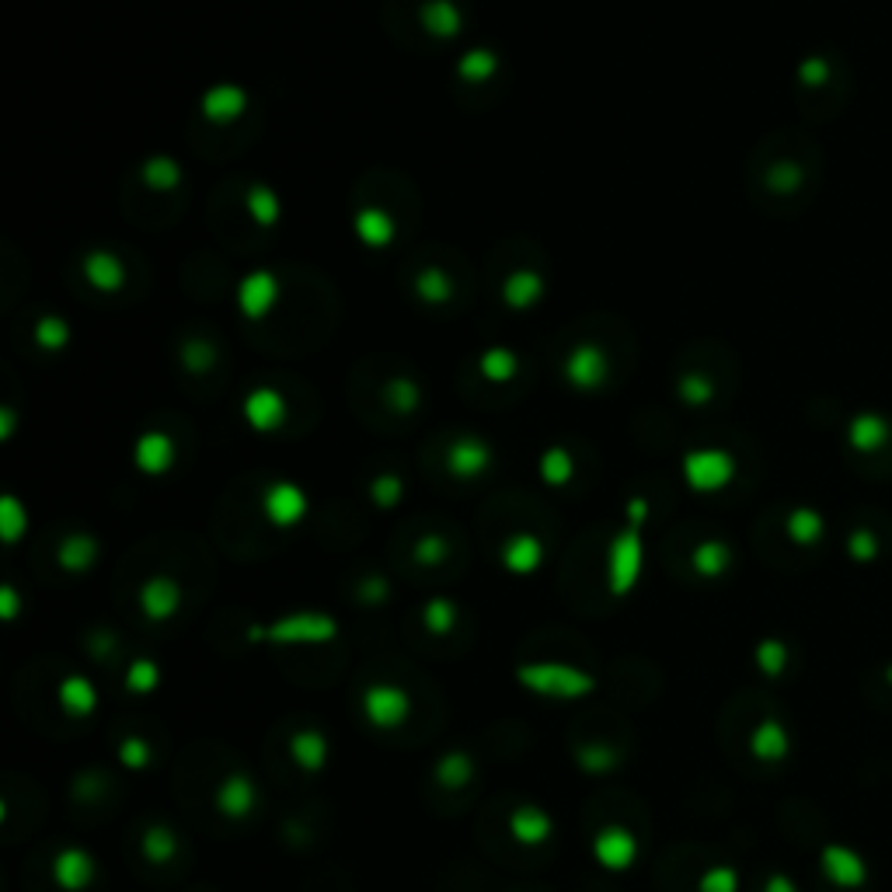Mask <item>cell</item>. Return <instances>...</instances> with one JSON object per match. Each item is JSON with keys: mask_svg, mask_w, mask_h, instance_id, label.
Returning <instances> with one entry per match:
<instances>
[{"mask_svg": "<svg viewBox=\"0 0 892 892\" xmlns=\"http://www.w3.org/2000/svg\"><path fill=\"white\" fill-rule=\"evenodd\" d=\"M823 876L833 882V885H841V889H858L865 885L868 879V871H865V861L854 854L851 847H841V844H830L823 847Z\"/></svg>", "mask_w": 892, "mask_h": 892, "instance_id": "cell-12", "label": "cell"}, {"mask_svg": "<svg viewBox=\"0 0 892 892\" xmlns=\"http://www.w3.org/2000/svg\"><path fill=\"white\" fill-rule=\"evenodd\" d=\"M160 680H165V673H160V666L147 655L133 659L130 670H126V690L136 694V698H147V694H154L160 687Z\"/></svg>", "mask_w": 892, "mask_h": 892, "instance_id": "cell-19", "label": "cell"}, {"mask_svg": "<svg viewBox=\"0 0 892 892\" xmlns=\"http://www.w3.org/2000/svg\"><path fill=\"white\" fill-rule=\"evenodd\" d=\"M457 620H460L457 603L443 600V596H436V600H430V603L422 606V624H425V631L436 635V638H446V635H450V631L457 628Z\"/></svg>", "mask_w": 892, "mask_h": 892, "instance_id": "cell-18", "label": "cell"}, {"mask_svg": "<svg viewBox=\"0 0 892 892\" xmlns=\"http://www.w3.org/2000/svg\"><path fill=\"white\" fill-rule=\"evenodd\" d=\"M140 851L150 865H171L182 851V841H178L174 827L168 823H150L144 833H140Z\"/></svg>", "mask_w": 892, "mask_h": 892, "instance_id": "cell-15", "label": "cell"}, {"mask_svg": "<svg viewBox=\"0 0 892 892\" xmlns=\"http://www.w3.org/2000/svg\"><path fill=\"white\" fill-rule=\"evenodd\" d=\"M698 892H739V871L733 865H711L701 871Z\"/></svg>", "mask_w": 892, "mask_h": 892, "instance_id": "cell-25", "label": "cell"}, {"mask_svg": "<svg viewBox=\"0 0 892 892\" xmlns=\"http://www.w3.org/2000/svg\"><path fill=\"white\" fill-rule=\"evenodd\" d=\"M788 749H792V736L778 719H763L754 733H749V754H754L757 760H763V763L784 760V757H788Z\"/></svg>", "mask_w": 892, "mask_h": 892, "instance_id": "cell-13", "label": "cell"}, {"mask_svg": "<svg viewBox=\"0 0 892 892\" xmlns=\"http://www.w3.org/2000/svg\"><path fill=\"white\" fill-rule=\"evenodd\" d=\"M889 680H892V673H889Z\"/></svg>", "mask_w": 892, "mask_h": 892, "instance_id": "cell-30", "label": "cell"}, {"mask_svg": "<svg viewBox=\"0 0 892 892\" xmlns=\"http://www.w3.org/2000/svg\"><path fill=\"white\" fill-rule=\"evenodd\" d=\"M694 568H698V572H701L704 579H715V576H722L725 568H728V547H725V544H719V541H708V544H701L698 551H694Z\"/></svg>", "mask_w": 892, "mask_h": 892, "instance_id": "cell-22", "label": "cell"}, {"mask_svg": "<svg viewBox=\"0 0 892 892\" xmlns=\"http://www.w3.org/2000/svg\"><path fill=\"white\" fill-rule=\"evenodd\" d=\"M576 767L586 774H611L620 767V754L611 743H582L576 749Z\"/></svg>", "mask_w": 892, "mask_h": 892, "instance_id": "cell-17", "label": "cell"}, {"mask_svg": "<svg viewBox=\"0 0 892 892\" xmlns=\"http://www.w3.org/2000/svg\"><path fill=\"white\" fill-rule=\"evenodd\" d=\"M269 516H273V523L279 527H290L297 523L300 516H303V495L293 492L290 485H282L269 495Z\"/></svg>", "mask_w": 892, "mask_h": 892, "instance_id": "cell-20", "label": "cell"}, {"mask_svg": "<svg viewBox=\"0 0 892 892\" xmlns=\"http://www.w3.org/2000/svg\"><path fill=\"white\" fill-rule=\"evenodd\" d=\"M17 614H22V600H17L14 586H4V590H0V617L17 620Z\"/></svg>", "mask_w": 892, "mask_h": 892, "instance_id": "cell-27", "label": "cell"}, {"mask_svg": "<svg viewBox=\"0 0 892 892\" xmlns=\"http://www.w3.org/2000/svg\"><path fill=\"white\" fill-rule=\"evenodd\" d=\"M140 611L147 614V620L160 624L171 620L178 611H182V586L168 576H154L140 586Z\"/></svg>", "mask_w": 892, "mask_h": 892, "instance_id": "cell-9", "label": "cell"}, {"mask_svg": "<svg viewBox=\"0 0 892 892\" xmlns=\"http://www.w3.org/2000/svg\"><path fill=\"white\" fill-rule=\"evenodd\" d=\"M98 687L84 673H67L57 684V704L67 719H92L98 711Z\"/></svg>", "mask_w": 892, "mask_h": 892, "instance_id": "cell-10", "label": "cell"}, {"mask_svg": "<svg viewBox=\"0 0 892 892\" xmlns=\"http://www.w3.org/2000/svg\"><path fill=\"white\" fill-rule=\"evenodd\" d=\"M4 513H8V516H4V538H8V541H17V538H22V516H17L14 503H8Z\"/></svg>", "mask_w": 892, "mask_h": 892, "instance_id": "cell-28", "label": "cell"}, {"mask_svg": "<svg viewBox=\"0 0 892 892\" xmlns=\"http://www.w3.org/2000/svg\"><path fill=\"white\" fill-rule=\"evenodd\" d=\"M788 527H792V538L798 544H812L819 533H823V523L816 520V513H795Z\"/></svg>", "mask_w": 892, "mask_h": 892, "instance_id": "cell-26", "label": "cell"}, {"mask_svg": "<svg viewBox=\"0 0 892 892\" xmlns=\"http://www.w3.org/2000/svg\"><path fill=\"white\" fill-rule=\"evenodd\" d=\"M338 638V620L321 614V611H300L290 617H279L273 624H255L248 628V641L255 646H282V649H297V646H328V641Z\"/></svg>", "mask_w": 892, "mask_h": 892, "instance_id": "cell-2", "label": "cell"}, {"mask_svg": "<svg viewBox=\"0 0 892 892\" xmlns=\"http://www.w3.org/2000/svg\"><path fill=\"white\" fill-rule=\"evenodd\" d=\"M544 562V547L538 538H513L503 551V565L509 568L513 576H530V572H538Z\"/></svg>", "mask_w": 892, "mask_h": 892, "instance_id": "cell-16", "label": "cell"}, {"mask_svg": "<svg viewBox=\"0 0 892 892\" xmlns=\"http://www.w3.org/2000/svg\"><path fill=\"white\" fill-rule=\"evenodd\" d=\"M412 708H415L412 694H408L401 684H390V680H373L360 694L363 719L370 722V728H377V733L401 728L408 719H412Z\"/></svg>", "mask_w": 892, "mask_h": 892, "instance_id": "cell-4", "label": "cell"}, {"mask_svg": "<svg viewBox=\"0 0 892 892\" xmlns=\"http://www.w3.org/2000/svg\"><path fill=\"white\" fill-rule=\"evenodd\" d=\"M60 565L67 572H84V568L95 565V541L87 538H74L60 547Z\"/></svg>", "mask_w": 892, "mask_h": 892, "instance_id": "cell-24", "label": "cell"}, {"mask_svg": "<svg viewBox=\"0 0 892 892\" xmlns=\"http://www.w3.org/2000/svg\"><path fill=\"white\" fill-rule=\"evenodd\" d=\"M49 876L63 892H84L98 879V861L87 847L70 844V847L57 851V858H52V865H49Z\"/></svg>", "mask_w": 892, "mask_h": 892, "instance_id": "cell-7", "label": "cell"}, {"mask_svg": "<svg viewBox=\"0 0 892 892\" xmlns=\"http://www.w3.org/2000/svg\"><path fill=\"white\" fill-rule=\"evenodd\" d=\"M516 684L544 701H582L596 690V676L562 659H533L516 666Z\"/></svg>", "mask_w": 892, "mask_h": 892, "instance_id": "cell-1", "label": "cell"}, {"mask_svg": "<svg viewBox=\"0 0 892 892\" xmlns=\"http://www.w3.org/2000/svg\"><path fill=\"white\" fill-rule=\"evenodd\" d=\"M509 836L520 847H544L555 836V816H551L544 806H533V801H523L509 812Z\"/></svg>", "mask_w": 892, "mask_h": 892, "instance_id": "cell-8", "label": "cell"}, {"mask_svg": "<svg viewBox=\"0 0 892 892\" xmlns=\"http://www.w3.org/2000/svg\"><path fill=\"white\" fill-rule=\"evenodd\" d=\"M754 659H757V666H760L763 676H781L784 670H788V646L778 641V638H767L757 646Z\"/></svg>", "mask_w": 892, "mask_h": 892, "instance_id": "cell-23", "label": "cell"}, {"mask_svg": "<svg viewBox=\"0 0 892 892\" xmlns=\"http://www.w3.org/2000/svg\"><path fill=\"white\" fill-rule=\"evenodd\" d=\"M433 778H436L439 788H446V792L468 788V784L474 781V757L468 754V749H450V754H443L436 760Z\"/></svg>", "mask_w": 892, "mask_h": 892, "instance_id": "cell-14", "label": "cell"}, {"mask_svg": "<svg viewBox=\"0 0 892 892\" xmlns=\"http://www.w3.org/2000/svg\"><path fill=\"white\" fill-rule=\"evenodd\" d=\"M763 892H798V885H795L788 876H781V871H774V876L763 882Z\"/></svg>", "mask_w": 892, "mask_h": 892, "instance_id": "cell-29", "label": "cell"}, {"mask_svg": "<svg viewBox=\"0 0 892 892\" xmlns=\"http://www.w3.org/2000/svg\"><path fill=\"white\" fill-rule=\"evenodd\" d=\"M116 760L126 767V771H147L154 760V746L144 736H126L116 749Z\"/></svg>", "mask_w": 892, "mask_h": 892, "instance_id": "cell-21", "label": "cell"}, {"mask_svg": "<svg viewBox=\"0 0 892 892\" xmlns=\"http://www.w3.org/2000/svg\"><path fill=\"white\" fill-rule=\"evenodd\" d=\"M631 527L617 533L611 551H606V590L611 596H628L635 590V582L641 576V565H646V547H641V527L646 523V503H631Z\"/></svg>", "mask_w": 892, "mask_h": 892, "instance_id": "cell-3", "label": "cell"}, {"mask_svg": "<svg viewBox=\"0 0 892 892\" xmlns=\"http://www.w3.org/2000/svg\"><path fill=\"white\" fill-rule=\"evenodd\" d=\"M213 806L224 819L230 823H244V819H252V812L258 809V784L252 774L244 771H234L227 774L217 788H213Z\"/></svg>", "mask_w": 892, "mask_h": 892, "instance_id": "cell-6", "label": "cell"}, {"mask_svg": "<svg viewBox=\"0 0 892 892\" xmlns=\"http://www.w3.org/2000/svg\"><path fill=\"white\" fill-rule=\"evenodd\" d=\"M287 749H290V760L297 763V771H303V774H321L332 757L328 736L321 733V728H300V733L290 736Z\"/></svg>", "mask_w": 892, "mask_h": 892, "instance_id": "cell-11", "label": "cell"}, {"mask_svg": "<svg viewBox=\"0 0 892 892\" xmlns=\"http://www.w3.org/2000/svg\"><path fill=\"white\" fill-rule=\"evenodd\" d=\"M593 861L603 868V871H611V876H624V871H631L638 865V854H641V841L635 836L631 827H624V823H606L596 830L593 836Z\"/></svg>", "mask_w": 892, "mask_h": 892, "instance_id": "cell-5", "label": "cell"}]
</instances>
